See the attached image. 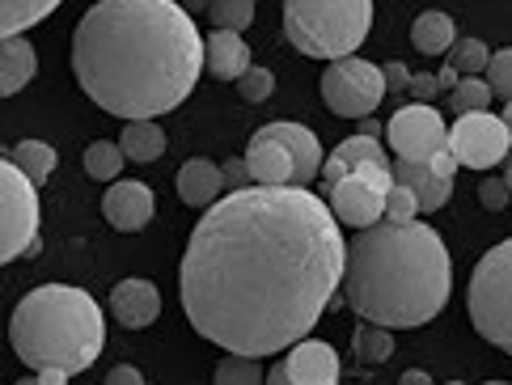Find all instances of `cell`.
<instances>
[{"mask_svg": "<svg viewBox=\"0 0 512 385\" xmlns=\"http://www.w3.org/2000/svg\"><path fill=\"white\" fill-rule=\"evenodd\" d=\"M263 385H292V381H288V373H284V364H276V369L267 373V381H263Z\"/></svg>", "mask_w": 512, "mask_h": 385, "instance_id": "cell-44", "label": "cell"}, {"mask_svg": "<svg viewBox=\"0 0 512 385\" xmlns=\"http://www.w3.org/2000/svg\"><path fill=\"white\" fill-rule=\"evenodd\" d=\"M39 385H68V373H60V369H43V373H39Z\"/></svg>", "mask_w": 512, "mask_h": 385, "instance_id": "cell-42", "label": "cell"}, {"mask_svg": "<svg viewBox=\"0 0 512 385\" xmlns=\"http://www.w3.org/2000/svg\"><path fill=\"white\" fill-rule=\"evenodd\" d=\"M428 165H432V174H441V178H449V182H453V174H457V157H453L449 149H445V153H436Z\"/></svg>", "mask_w": 512, "mask_h": 385, "instance_id": "cell-40", "label": "cell"}, {"mask_svg": "<svg viewBox=\"0 0 512 385\" xmlns=\"http://www.w3.org/2000/svg\"><path fill=\"white\" fill-rule=\"evenodd\" d=\"M487 385H504V381H487Z\"/></svg>", "mask_w": 512, "mask_h": 385, "instance_id": "cell-48", "label": "cell"}, {"mask_svg": "<svg viewBox=\"0 0 512 385\" xmlns=\"http://www.w3.org/2000/svg\"><path fill=\"white\" fill-rule=\"evenodd\" d=\"M119 149L127 161H157L166 153V132L157 127V119H144V123H127L123 136H119Z\"/></svg>", "mask_w": 512, "mask_h": 385, "instance_id": "cell-24", "label": "cell"}, {"mask_svg": "<svg viewBox=\"0 0 512 385\" xmlns=\"http://www.w3.org/2000/svg\"><path fill=\"white\" fill-rule=\"evenodd\" d=\"M34 68H39V55H34L30 39H5L0 43V98L22 94L34 81Z\"/></svg>", "mask_w": 512, "mask_h": 385, "instance_id": "cell-20", "label": "cell"}, {"mask_svg": "<svg viewBox=\"0 0 512 385\" xmlns=\"http://www.w3.org/2000/svg\"><path fill=\"white\" fill-rule=\"evenodd\" d=\"M9 161L22 170L34 187H43V182L56 174V165H60V153L51 149V144H43V140H22L17 149L9 153Z\"/></svg>", "mask_w": 512, "mask_h": 385, "instance_id": "cell-25", "label": "cell"}, {"mask_svg": "<svg viewBox=\"0 0 512 385\" xmlns=\"http://www.w3.org/2000/svg\"><path fill=\"white\" fill-rule=\"evenodd\" d=\"M360 165H390L386 149H381V140H369V136H347L339 149L326 157L322 165V182L326 187H335V182L352 178V170H360Z\"/></svg>", "mask_w": 512, "mask_h": 385, "instance_id": "cell-18", "label": "cell"}, {"mask_svg": "<svg viewBox=\"0 0 512 385\" xmlns=\"http://www.w3.org/2000/svg\"><path fill=\"white\" fill-rule=\"evenodd\" d=\"M415 216H419V199H415V191H407V187H390V195H386V225H415Z\"/></svg>", "mask_w": 512, "mask_h": 385, "instance_id": "cell-33", "label": "cell"}, {"mask_svg": "<svg viewBox=\"0 0 512 385\" xmlns=\"http://www.w3.org/2000/svg\"><path fill=\"white\" fill-rule=\"evenodd\" d=\"M250 140L254 144H280V149L292 157V187L309 191V178H322L326 157H322V144H318V136L309 132V127H301V123H267Z\"/></svg>", "mask_w": 512, "mask_h": 385, "instance_id": "cell-11", "label": "cell"}, {"mask_svg": "<svg viewBox=\"0 0 512 385\" xmlns=\"http://www.w3.org/2000/svg\"><path fill=\"white\" fill-rule=\"evenodd\" d=\"M407 94L419 102V106H428L436 94H441V85H436L432 72H411V85H407Z\"/></svg>", "mask_w": 512, "mask_h": 385, "instance_id": "cell-36", "label": "cell"}, {"mask_svg": "<svg viewBox=\"0 0 512 385\" xmlns=\"http://www.w3.org/2000/svg\"><path fill=\"white\" fill-rule=\"evenodd\" d=\"M204 55H208V72L216 81H242L246 72L254 68L250 43L242 39V34H229V30H212Z\"/></svg>", "mask_w": 512, "mask_h": 385, "instance_id": "cell-19", "label": "cell"}, {"mask_svg": "<svg viewBox=\"0 0 512 385\" xmlns=\"http://www.w3.org/2000/svg\"><path fill=\"white\" fill-rule=\"evenodd\" d=\"M386 140L390 149L398 153V161H419L428 165L436 153L449 149V132H445V119L436 106H402L398 115L386 123Z\"/></svg>", "mask_w": 512, "mask_h": 385, "instance_id": "cell-9", "label": "cell"}, {"mask_svg": "<svg viewBox=\"0 0 512 385\" xmlns=\"http://www.w3.org/2000/svg\"><path fill=\"white\" fill-rule=\"evenodd\" d=\"M343 271L339 220L314 191L242 187L195 220L178 288L195 335L263 360L309 339Z\"/></svg>", "mask_w": 512, "mask_h": 385, "instance_id": "cell-1", "label": "cell"}, {"mask_svg": "<svg viewBox=\"0 0 512 385\" xmlns=\"http://www.w3.org/2000/svg\"><path fill=\"white\" fill-rule=\"evenodd\" d=\"M153 212H157V199H153V191L144 187V182H136V178L111 182V191H106V199H102L106 225H115L119 233H140V229L153 220Z\"/></svg>", "mask_w": 512, "mask_h": 385, "instance_id": "cell-13", "label": "cell"}, {"mask_svg": "<svg viewBox=\"0 0 512 385\" xmlns=\"http://www.w3.org/2000/svg\"><path fill=\"white\" fill-rule=\"evenodd\" d=\"M123 149L119 144H111V140H94L85 149V174L89 178H98V182H119V174H123Z\"/></svg>", "mask_w": 512, "mask_h": 385, "instance_id": "cell-26", "label": "cell"}, {"mask_svg": "<svg viewBox=\"0 0 512 385\" xmlns=\"http://www.w3.org/2000/svg\"><path fill=\"white\" fill-rule=\"evenodd\" d=\"M487 64H491V51L483 39H457L449 51V68L457 77H483Z\"/></svg>", "mask_w": 512, "mask_h": 385, "instance_id": "cell-29", "label": "cell"}, {"mask_svg": "<svg viewBox=\"0 0 512 385\" xmlns=\"http://www.w3.org/2000/svg\"><path fill=\"white\" fill-rule=\"evenodd\" d=\"M221 187H225V174H221V165L208 161V157H191L178 170V199L191 208L208 212L216 199H221Z\"/></svg>", "mask_w": 512, "mask_h": 385, "instance_id": "cell-17", "label": "cell"}, {"mask_svg": "<svg viewBox=\"0 0 512 385\" xmlns=\"http://www.w3.org/2000/svg\"><path fill=\"white\" fill-rule=\"evenodd\" d=\"M508 199H512V191L504 187V178H483V182H479V204H483L487 212H504Z\"/></svg>", "mask_w": 512, "mask_h": 385, "instance_id": "cell-35", "label": "cell"}, {"mask_svg": "<svg viewBox=\"0 0 512 385\" xmlns=\"http://www.w3.org/2000/svg\"><path fill=\"white\" fill-rule=\"evenodd\" d=\"M449 385H462V381H449Z\"/></svg>", "mask_w": 512, "mask_h": 385, "instance_id": "cell-49", "label": "cell"}, {"mask_svg": "<svg viewBox=\"0 0 512 385\" xmlns=\"http://www.w3.org/2000/svg\"><path fill=\"white\" fill-rule=\"evenodd\" d=\"M39 225V187L9 157H0V267L39 246Z\"/></svg>", "mask_w": 512, "mask_h": 385, "instance_id": "cell-7", "label": "cell"}, {"mask_svg": "<svg viewBox=\"0 0 512 385\" xmlns=\"http://www.w3.org/2000/svg\"><path fill=\"white\" fill-rule=\"evenodd\" d=\"M411 43H415V51H424V55H445V51H453V43H457L453 17L441 13V9L419 13L415 26H411Z\"/></svg>", "mask_w": 512, "mask_h": 385, "instance_id": "cell-22", "label": "cell"}, {"mask_svg": "<svg viewBox=\"0 0 512 385\" xmlns=\"http://www.w3.org/2000/svg\"><path fill=\"white\" fill-rule=\"evenodd\" d=\"M381 77H386V89H407L411 85V68L390 60V64H381Z\"/></svg>", "mask_w": 512, "mask_h": 385, "instance_id": "cell-37", "label": "cell"}, {"mask_svg": "<svg viewBox=\"0 0 512 385\" xmlns=\"http://www.w3.org/2000/svg\"><path fill=\"white\" fill-rule=\"evenodd\" d=\"M504 187L512 191V161H508V170H504Z\"/></svg>", "mask_w": 512, "mask_h": 385, "instance_id": "cell-46", "label": "cell"}, {"mask_svg": "<svg viewBox=\"0 0 512 385\" xmlns=\"http://www.w3.org/2000/svg\"><path fill=\"white\" fill-rule=\"evenodd\" d=\"M9 343L26 369H60V373H85L102 356L106 343V318L102 305L85 288L72 284H43L26 292L13 309Z\"/></svg>", "mask_w": 512, "mask_h": 385, "instance_id": "cell-4", "label": "cell"}, {"mask_svg": "<svg viewBox=\"0 0 512 385\" xmlns=\"http://www.w3.org/2000/svg\"><path fill=\"white\" fill-rule=\"evenodd\" d=\"M106 385H144L140 369H132V364H115L111 373H106Z\"/></svg>", "mask_w": 512, "mask_h": 385, "instance_id": "cell-39", "label": "cell"}, {"mask_svg": "<svg viewBox=\"0 0 512 385\" xmlns=\"http://www.w3.org/2000/svg\"><path fill=\"white\" fill-rule=\"evenodd\" d=\"M453 292V259L441 233L415 225H373L347 242L343 297L347 309L381 330L424 326L445 309Z\"/></svg>", "mask_w": 512, "mask_h": 385, "instance_id": "cell-3", "label": "cell"}, {"mask_svg": "<svg viewBox=\"0 0 512 385\" xmlns=\"http://www.w3.org/2000/svg\"><path fill=\"white\" fill-rule=\"evenodd\" d=\"M246 170L259 187H292V157L280 144H254L246 149Z\"/></svg>", "mask_w": 512, "mask_h": 385, "instance_id": "cell-21", "label": "cell"}, {"mask_svg": "<svg viewBox=\"0 0 512 385\" xmlns=\"http://www.w3.org/2000/svg\"><path fill=\"white\" fill-rule=\"evenodd\" d=\"M487 85H491V94L512 102V47L504 51H491V64H487Z\"/></svg>", "mask_w": 512, "mask_h": 385, "instance_id": "cell-32", "label": "cell"}, {"mask_svg": "<svg viewBox=\"0 0 512 385\" xmlns=\"http://www.w3.org/2000/svg\"><path fill=\"white\" fill-rule=\"evenodd\" d=\"M17 385H39V377H26V381H17Z\"/></svg>", "mask_w": 512, "mask_h": 385, "instance_id": "cell-47", "label": "cell"}, {"mask_svg": "<svg viewBox=\"0 0 512 385\" xmlns=\"http://www.w3.org/2000/svg\"><path fill=\"white\" fill-rule=\"evenodd\" d=\"M208 17H212V26H216V30L242 34V30L254 22V5H250V0H221V5H212V9H208Z\"/></svg>", "mask_w": 512, "mask_h": 385, "instance_id": "cell-31", "label": "cell"}, {"mask_svg": "<svg viewBox=\"0 0 512 385\" xmlns=\"http://www.w3.org/2000/svg\"><path fill=\"white\" fill-rule=\"evenodd\" d=\"M237 85H242V98H246V102H267L271 94H276V72L254 64V68H250V72H246V77L237 81Z\"/></svg>", "mask_w": 512, "mask_h": 385, "instance_id": "cell-34", "label": "cell"}, {"mask_svg": "<svg viewBox=\"0 0 512 385\" xmlns=\"http://www.w3.org/2000/svg\"><path fill=\"white\" fill-rule=\"evenodd\" d=\"M390 178L394 187H407L419 199V212H441L449 199H453V182L432 174V165H419V161H394L390 165Z\"/></svg>", "mask_w": 512, "mask_h": 385, "instance_id": "cell-16", "label": "cell"}, {"mask_svg": "<svg viewBox=\"0 0 512 385\" xmlns=\"http://www.w3.org/2000/svg\"><path fill=\"white\" fill-rule=\"evenodd\" d=\"M466 309L474 330L500 352L512 356V237L491 246L470 275Z\"/></svg>", "mask_w": 512, "mask_h": 385, "instance_id": "cell-6", "label": "cell"}, {"mask_svg": "<svg viewBox=\"0 0 512 385\" xmlns=\"http://www.w3.org/2000/svg\"><path fill=\"white\" fill-rule=\"evenodd\" d=\"M398 385H432L428 381V373H419V369H407V373H402V381Z\"/></svg>", "mask_w": 512, "mask_h": 385, "instance_id": "cell-43", "label": "cell"}, {"mask_svg": "<svg viewBox=\"0 0 512 385\" xmlns=\"http://www.w3.org/2000/svg\"><path fill=\"white\" fill-rule=\"evenodd\" d=\"M221 174H225V182H229L233 191H242V182L250 178V170H246V157H237V161H225V165H221Z\"/></svg>", "mask_w": 512, "mask_h": 385, "instance_id": "cell-38", "label": "cell"}, {"mask_svg": "<svg viewBox=\"0 0 512 385\" xmlns=\"http://www.w3.org/2000/svg\"><path fill=\"white\" fill-rule=\"evenodd\" d=\"M500 119H504V127H508V140H512V102L504 106V115H500Z\"/></svg>", "mask_w": 512, "mask_h": 385, "instance_id": "cell-45", "label": "cell"}, {"mask_svg": "<svg viewBox=\"0 0 512 385\" xmlns=\"http://www.w3.org/2000/svg\"><path fill=\"white\" fill-rule=\"evenodd\" d=\"M204 51L195 17L174 0H102L72 34V72L106 115L144 123L187 102Z\"/></svg>", "mask_w": 512, "mask_h": 385, "instance_id": "cell-2", "label": "cell"}, {"mask_svg": "<svg viewBox=\"0 0 512 385\" xmlns=\"http://www.w3.org/2000/svg\"><path fill=\"white\" fill-rule=\"evenodd\" d=\"M512 149L508 140V127L500 115H462L453 127H449V153L457 157V165H470V170H491V165H500Z\"/></svg>", "mask_w": 512, "mask_h": 385, "instance_id": "cell-10", "label": "cell"}, {"mask_svg": "<svg viewBox=\"0 0 512 385\" xmlns=\"http://www.w3.org/2000/svg\"><path fill=\"white\" fill-rule=\"evenodd\" d=\"M292 385H339V356L331 343L305 339L280 360Z\"/></svg>", "mask_w": 512, "mask_h": 385, "instance_id": "cell-14", "label": "cell"}, {"mask_svg": "<svg viewBox=\"0 0 512 385\" xmlns=\"http://www.w3.org/2000/svg\"><path fill=\"white\" fill-rule=\"evenodd\" d=\"M369 26V0H288L284 5V39L309 60H352L356 47L369 39Z\"/></svg>", "mask_w": 512, "mask_h": 385, "instance_id": "cell-5", "label": "cell"}, {"mask_svg": "<svg viewBox=\"0 0 512 385\" xmlns=\"http://www.w3.org/2000/svg\"><path fill=\"white\" fill-rule=\"evenodd\" d=\"M326 208H331L335 220H343V225H352L360 233L386 220V195L364 187L360 178H343L335 187H326Z\"/></svg>", "mask_w": 512, "mask_h": 385, "instance_id": "cell-12", "label": "cell"}, {"mask_svg": "<svg viewBox=\"0 0 512 385\" xmlns=\"http://www.w3.org/2000/svg\"><path fill=\"white\" fill-rule=\"evenodd\" d=\"M111 314L127 330H144L153 326L161 314V292L153 280H119L111 288Z\"/></svg>", "mask_w": 512, "mask_h": 385, "instance_id": "cell-15", "label": "cell"}, {"mask_svg": "<svg viewBox=\"0 0 512 385\" xmlns=\"http://www.w3.org/2000/svg\"><path fill=\"white\" fill-rule=\"evenodd\" d=\"M267 373L259 369V360L250 356H225L216 364V385H263Z\"/></svg>", "mask_w": 512, "mask_h": 385, "instance_id": "cell-30", "label": "cell"}, {"mask_svg": "<svg viewBox=\"0 0 512 385\" xmlns=\"http://www.w3.org/2000/svg\"><path fill=\"white\" fill-rule=\"evenodd\" d=\"M352 352H356L360 364H386L394 356V339H390V330L364 322L356 330V339H352Z\"/></svg>", "mask_w": 512, "mask_h": 385, "instance_id": "cell-28", "label": "cell"}, {"mask_svg": "<svg viewBox=\"0 0 512 385\" xmlns=\"http://www.w3.org/2000/svg\"><path fill=\"white\" fill-rule=\"evenodd\" d=\"M491 98H496V94H491V85L483 77H462V85L449 94V110L457 119H462V115H483V110L491 106Z\"/></svg>", "mask_w": 512, "mask_h": 385, "instance_id": "cell-27", "label": "cell"}, {"mask_svg": "<svg viewBox=\"0 0 512 385\" xmlns=\"http://www.w3.org/2000/svg\"><path fill=\"white\" fill-rule=\"evenodd\" d=\"M436 85H441V89H445V94H453V89H457V85H462V77H457V72H453V68L445 64L441 72H436Z\"/></svg>", "mask_w": 512, "mask_h": 385, "instance_id": "cell-41", "label": "cell"}, {"mask_svg": "<svg viewBox=\"0 0 512 385\" xmlns=\"http://www.w3.org/2000/svg\"><path fill=\"white\" fill-rule=\"evenodd\" d=\"M381 98H386V77H381L377 64L360 60V55L335 60L322 72V102L343 119H369Z\"/></svg>", "mask_w": 512, "mask_h": 385, "instance_id": "cell-8", "label": "cell"}, {"mask_svg": "<svg viewBox=\"0 0 512 385\" xmlns=\"http://www.w3.org/2000/svg\"><path fill=\"white\" fill-rule=\"evenodd\" d=\"M56 13V0H0V43L22 39L30 26L47 22Z\"/></svg>", "mask_w": 512, "mask_h": 385, "instance_id": "cell-23", "label": "cell"}]
</instances>
